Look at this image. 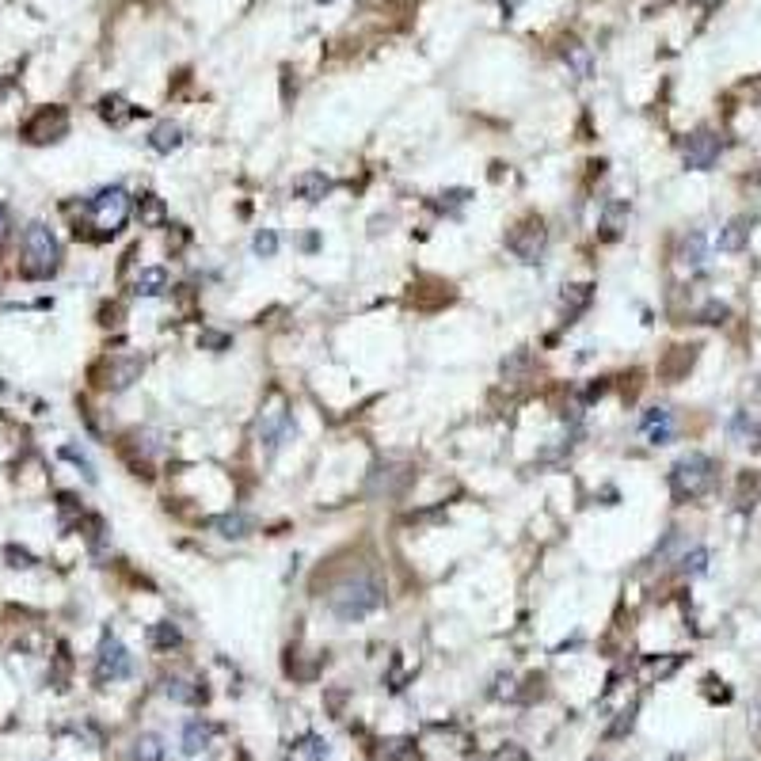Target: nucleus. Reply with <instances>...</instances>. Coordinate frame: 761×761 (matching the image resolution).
Masks as SVG:
<instances>
[{
    "mask_svg": "<svg viewBox=\"0 0 761 761\" xmlns=\"http://www.w3.org/2000/svg\"><path fill=\"white\" fill-rule=\"evenodd\" d=\"M328 605H331V614H336L339 621H347V624L369 617L374 609L385 605V583H381V575H374V571L347 575L343 583L331 586Z\"/></svg>",
    "mask_w": 761,
    "mask_h": 761,
    "instance_id": "obj_1",
    "label": "nucleus"
},
{
    "mask_svg": "<svg viewBox=\"0 0 761 761\" xmlns=\"http://www.w3.org/2000/svg\"><path fill=\"white\" fill-rule=\"evenodd\" d=\"M62 267V244H58V236H53L50 225H43V221H31V225L24 229V278H31V282H46V278H53Z\"/></svg>",
    "mask_w": 761,
    "mask_h": 761,
    "instance_id": "obj_2",
    "label": "nucleus"
},
{
    "mask_svg": "<svg viewBox=\"0 0 761 761\" xmlns=\"http://www.w3.org/2000/svg\"><path fill=\"white\" fill-rule=\"evenodd\" d=\"M716 488V461L709 453H685L671 469V495L678 503H697Z\"/></svg>",
    "mask_w": 761,
    "mask_h": 761,
    "instance_id": "obj_3",
    "label": "nucleus"
},
{
    "mask_svg": "<svg viewBox=\"0 0 761 761\" xmlns=\"http://www.w3.org/2000/svg\"><path fill=\"white\" fill-rule=\"evenodd\" d=\"M84 217H88V229H96L100 240L119 236L122 225L129 221V195H126V187L115 183V187L96 191L84 202Z\"/></svg>",
    "mask_w": 761,
    "mask_h": 761,
    "instance_id": "obj_4",
    "label": "nucleus"
},
{
    "mask_svg": "<svg viewBox=\"0 0 761 761\" xmlns=\"http://www.w3.org/2000/svg\"><path fill=\"white\" fill-rule=\"evenodd\" d=\"M507 248L522 259V263H541L545 259V248H548V229L541 217H526L522 225H514L510 236H507Z\"/></svg>",
    "mask_w": 761,
    "mask_h": 761,
    "instance_id": "obj_5",
    "label": "nucleus"
},
{
    "mask_svg": "<svg viewBox=\"0 0 761 761\" xmlns=\"http://www.w3.org/2000/svg\"><path fill=\"white\" fill-rule=\"evenodd\" d=\"M129 674H134V655L126 652L119 636L107 633L100 643V655H96V681L107 685V681H122Z\"/></svg>",
    "mask_w": 761,
    "mask_h": 761,
    "instance_id": "obj_6",
    "label": "nucleus"
},
{
    "mask_svg": "<svg viewBox=\"0 0 761 761\" xmlns=\"http://www.w3.org/2000/svg\"><path fill=\"white\" fill-rule=\"evenodd\" d=\"M719 153H723V141L712 134V129H697L693 138H685V148H681L685 168H693V172H709L719 160Z\"/></svg>",
    "mask_w": 761,
    "mask_h": 761,
    "instance_id": "obj_7",
    "label": "nucleus"
},
{
    "mask_svg": "<svg viewBox=\"0 0 761 761\" xmlns=\"http://www.w3.org/2000/svg\"><path fill=\"white\" fill-rule=\"evenodd\" d=\"M27 141H39V145H46V141H62L65 134H69V115L62 107H46V110H39L31 122H27Z\"/></svg>",
    "mask_w": 761,
    "mask_h": 761,
    "instance_id": "obj_8",
    "label": "nucleus"
},
{
    "mask_svg": "<svg viewBox=\"0 0 761 761\" xmlns=\"http://www.w3.org/2000/svg\"><path fill=\"white\" fill-rule=\"evenodd\" d=\"M640 431L647 434V442H652V445L674 442V412H666V407H652V412L640 419Z\"/></svg>",
    "mask_w": 761,
    "mask_h": 761,
    "instance_id": "obj_9",
    "label": "nucleus"
},
{
    "mask_svg": "<svg viewBox=\"0 0 761 761\" xmlns=\"http://www.w3.org/2000/svg\"><path fill=\"white\" fill-rule=\"evenodd\" d=\"M214 738H217V728L210 719H191L187 728H183V754H187V757L206 754L214 747Z\"/></svg>",
    "mask_w": 761,
    "mask_h": 761,
    "instance_id": "obj_10",
    "label": "nucleus"
},
{
    "mask_svg": "<svg viewBox=\"0 0 761 761\" xmlns=\"http://www.w3.org/2000/svg\"><path fill=\"white\" fill-rule=\"evenodd\" d=\"M290 431H293V415L290 412H267L263 419H259V442H267L271 453L290 438Z\"/></svg>",
    "mask_w": 761,
    "mask_h": 761,
    "instance_id": "obj_11",
    "label": "nucleus"
},
{
    "mask_svg": "<svg viewBox=\"0 0 761 761\" xmlns=\"http://www.w3.org/2000/svg\"><path fill=\"white\" fill-rule=\"evenodd\" d=\"M172 290V274L164 267H145L138 278H134V293L138 297H164Z\"/></svg>",
    "mask_w": 761,
    "mask_h": 761,
    "instance_id": "obj_12",
    "label": "nucleus"
},
{
    "mask_svg": "<svg viewBox=\"0 0 761 761\" xmlns=\"http://www.w3.org/2000/svg\"><path fill=\"white\" fill-rule=\"evenodd\" d=\"M728 434L735 438V442H742L747 450H761V423L750 415V412H738V415H731V423H728Z\"/></svg>",
    "mask_w": 761,
    "mask_h": 761,
    "instance_id": "obj_13",
    "label": "nucleus"
},
{
    "mask_svg": "<svg viewBox=\"0 0 761 761\" xmlns=\"http://www.w3.org/2000/svg\"><path fill=\"white\" fill-rule=\"evenodd\" d=\"M210 529L217 537H225V541H240V537L252 533V518L248 514H221V518H210Z\"/></svg>",
    "mask_w": 761,
    "mask_h": 761,
    "instance_id": "obj_14",
    "label": "nucleus"
},
{
    "mask_svg": "<svg viewBox=\"0 0 761 761\" xmlns=\"http://www.w3.org/2000/svg\"><path fill=\"white\" fill-rule=\"evenodd\" d=\"M328 191H331V179L324 172H305V176L293 179V195L305 198V202H320Z\"/></svg>",
    "mask_w": 761,
    "mask_h": 761,
    "instance_id": "obj_15",
    "label": "nucleus"
},
{
    "mask_svg": "<svg viewBox=\"0 0 761 761\" xmlns=\"http://www.w3.org/2000/svg\"><path fill=\"white\" fill-rule=\"evenodd\" d=\"M750 240V217H735L728 221V229L719 233V252H742Z\"/></svg>",
    "mask_w": 761,
    "mask_h": 761,
    "instance_id": "obj_16",
    "label": "nucleus"
},
{
    "mask_svg": "<svg viewBox=\"0 0 761 761\" xmlns=\"http://www.w3.org/2000/svg\"><path fill=\"white\" fill-rule=\"evenodd\" d=\"M148 145H153L157 153H172V148L183 145V129H179L176 122H160L153 134H148Z\"/></svg>",
    "mask_w": 761,
    "mask_h": 761,
    "instance_id": "obj_17",
    "label": "nucleus"
},
{
    "mask_svg": "<svg viewBox=\"0 0 761 761\" xmlns=\"http://www.w3.org/2000/svg\"><path fill=\"white\" fill-rule=\"evenodd\" d=\"M624 221H628V202H609L605 214H602V236L617 240L621 229H624Z\"/></svg>",
    "mask_w": 761,
    "mask_h": 761,
    "instance_id": "obj_18",
    "label": "nucleus"
},
{
    "mask_svg": "<svg viewBox=\"0 0 761 761\" xmlns=\"http://www.w3.org/2000/svg\"><path fill=\"white\" fill-rule=\"evenodd\" d=\"M590 297H594L590 286H567V293H564V324H575V317L586 312Z\"/></svg>",
    "mask_w": 761,
    "mask_h": 761,
    "instance_id": "obj_19",
    "label": "nucleus"
},
{
    "mask_svg": "<svg viewBox=\"0 0 761 761\" xmlns=\"http://www.w3.org/2000/svg\"><path fill=\"white\" fill-rule=\"evenodd\" d=\"M100 115H103L107 122L122 126V122H129V119H138L141 110H138V107H129V103H126V100H119V96H107V100L100 103Z\"/></svg>",
    "mask_w": 761,
    "mask_h": 761,
    "instance_id": "obj_20",
    "label": "nucleus"
},
{
    "mask_svg": "<svg viewBox=\"0 0 761 761\" xmlns=\"http://www.w3.org/2000/svg\"><path fill=\"white\" fill-rule=\"evenodd\" d=\"M148 643H153L157 652H172V647L183 643V633L172 621H160V624H153V633H148Z\"/></svg>",
    "mask_w": 761,
    "mask_h": 761,
    "instance_id": "obj_21",
    "label": "nucleus"
},
{
    "mask_svg": "<svg viewBox=\"0 0 761 761\" xmlns=\"http://www.w3.org/2000/svg\"><path fill=\"white\" fill-rule=\"evenodd\" d=\"M164 693H168L176 704H202L206 700V690H195V681H187V678H172Z\"/></svg>",
    "mask_w": 761,
    "mask_h": 761,
    "instance_id": "obj_22",
    "label": "nucleus"
},
{
    "mask_svg": "<svg viewBox=\"0 0 761 761\" xmlns=\"http://www.w3.org/2000/svg\"><path fill=\"white\" fill-rule=\"evenodd\" d=\"M704 259H709V236H704V233H690V236H685V244H681V263L700 267Z\"/></svg>",
    "mask_w": 761,
    "mask_h": 761,
    "instance_id": "obj_23",
    "label": "nucleus"
},
{
    "mask_svg": "<svg viewBox=\"0 0 761 761\" xmlns=\"http://www.w3.org/2000/svg\"><path fill=\"white\" fill-rule=\"evenodd\" d=\"M138 214H141V225H160V221H164V202L157 195H141Z\"/></svg>",
    "mask_w": 761,
    "mask_h": 761,
    "instance_id": "obj_24",
    "label": "nucleus"
},
{
    "mask_svg": "<svg viewBox=\"0 0 761 761\" xmlns=\"http://www.w3.org/2000/svg\"><path fill=\"white\" fill-rule=\"evenodd\" d=\"M134 757H138V761H164L160 738H157V735H141V738L134 742Z\"/></svg>",
    "mask_w": 761,
    "mask_h": 761,
    "instance_id": "obj_25",
    "label": "nucleus"
},
{
    "mask_svg": "<svg viewBox=\"0 0 761 761\" xmlns=\"http://www.w3.org/2000/svg\"><path fill=\"white\" fill-rule=\"evenodd\" d=\"M681 571L685 575H704L709 571V548H693L681 556Z\"/></svg>",
    "mask_w": 761,
    "mask_h": 761,
    "instance_id": "obj_26",
    "label": "nucleus"
},
{
    "mask_svg": "<svg viewBox=\"0 0 761 761\" xmlns=\"http://www.w3.org/2000/svg\"><path fill=\"white\" fill-rule=\"evenodd\" d=\"M564 58L575 65V72H579V77H590V69H594V65H590V53H586L579 43H571V46L564 50Z\"/></svg>",
    "mask_w": 761,
    "mask_h": 761,
    "instance_id": "obj_27",
    "label": "nucleus"
},
{
    "mask_svg": "<svg viewBox=\"0 0 761 761\" xmlns=\"http://www.w3.org/2000/svg\"><path fill=\"white\" fill-rule=\"evenodd\" d=\"M252 252H255V255H263V259H271V255L278 252V236H274L271 229H259V233H255V240H252Z\"/></svg>",
    "mask_w": 761,
    "mask_h": 761,
    "instance_id": "obj_28",
    "label": "nucleus"
},
{
    "mask_svg": "<svg viewBox=\"0 0 761 761\" xmlns=\"http://www.w3.org/2000/svg\"><path fill=\"white\" fill-rule=\"evenodd\" d=\"M62 457H65V461H72V465H77V469H81V472L91 480V484H96V469H91V461H88L81 450H72V445H65V450H62Z\"/></svg>",
    "mask_w": 761,
    "mask_h": 761,
    "instance_id": "obj_29",
    "label": "nucleus"
},
{
    "mask_svg": "<svg viewBox=\"0 0 761 761\" xmlns=\"http://www.w3.org/2000/svg\"><path fill=\"white\" fill-rule=\"evenodd\" d=\"M633 719H636V709H628V712H621V719H617V728H609V738H621L628 728H633Z\"/></svg>",
    "mask_w": 761,
    "mask_h": 761,
    "instance_id": "obj_30",
    "label": "nucleus"
},
{
    "mask_svg": "<svg viewBox=\"0 0 761 761\" xmlns=\"http://www.w3.org/2000/svg\"><path fill=\"white\" fill-rule=\"evenodd\" d=\"M8 236H12V214H8V206H0V248L8 244Z\"/></svg>",
    "mask_w": 761,
    "mask_h": 761,
    "instance_id": "obj_31",
    "label": "nucleus"
},
{
    "mask_svg": "<svg viewBox=\"0 0 761 761\" xmlns=\"http://www.w3.org/2000/svg\"><path fill=\"white\" fill-rule=\"evenodd\" d=\"M198 343H206V347H217V350H221V347H229V336H217V331H206V336H202Z\"/></svg>",
    "mask_w": 761,
    "mask_h": 761,
    "instance_id": "obj_32",
    "label": "nucleus"
},
{
    "mask_svg": "<svg viewBox=\"0 0 761 761\" xmlns=\"http://www.w3.org/2000/svg\"><path fill=\"white\" fill-rule=\"evenodd\" d=\"M495 761H526V754H522V750H518V747H507V750H503V754H499Z\"/></svg>",
    "mask_w": 761,
    "mask_h": 761,
    "instance_id": "obj_33",
    "label": "nucleus"
},
{
    "mask_svg": "<svg viewBox=\"0 0 761 761\" xmlns=\"http://www.w3.org/2000/svg\"><path fill=\"white\" fill-rule=\"evenodd\" d=\"M757 731H761V712H757Z\"/></svg>",
    "mask_w": 761,
    "mask_h": 761,
    "instance_id": "obj_34",
    "label": "nucleus"
},
{
    "mask_svg": "<svg viewBox=\"0 0 761 761\" xmlns=\"http://www.w3.org/2000/svg\"><path fill=\"white\" fill-rule=\"evenodd\" d=\"M324 5H328V0H324Z\"/></svg>",
    "mask_w": 761,
    "mask_h": 761,
    "instance_id": "obj_35",
    "label": "nucleus"
}]
</instances>
